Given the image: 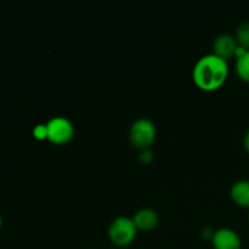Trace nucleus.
I'll return each instance as SVG.
<instances>
[{"label": "nucleus", "instance_id": "nucleus-1", "mask_svg": "<svg viewBox=\"0 0 249 249\" xmlns=\"http://www.w3.org/2000/svg\"><path fill=\"white\" fill-rule=\"evenodd\" d=\"M228 74V61L214 53H208L198 58L192 72L197 87L206 91L219 89L225 83Z\"/></svg>", "mask_w": 249, "mask_h": 249}, {"label": "nucleus", "instance_id": "nucleus-2", "mask_svg": "<svg viewBox=\"0 0 249 249\" xmlns=\"http://www.w3.org/2000/svg\"><path fill=\"white\" fill-rule=\"evenodd\" d=\"M138 228L134 224L133 218L118 216L111 223L108 229V235L112 242L117 246H128L135 240Z\"/></svg>", "mask_w": 249, "mask_h": 249}, {"label": "nucleus", "instance_id": "nucleus-3", "mask_svg": "<svg viewBox=\"0 0 249 249\" xmlns=\"http://www.w3.org/2000/svg\"><path fill=\"white\" fill-rule=\"evenodd\" d=\"M156 125L151 119L139 118L130 126V140L139 148H147L156 139Z\"/></svg>", "mask_w": 249, "mask_h": 249}, {"label": "nucleus", "instance_id": "nucleus-4", "mask_svg": "<svg viewBox=\"0 0 249 249\" xmlns=\"http://www.w3.org/2000/svg\"><path fill=\"white\" fill-rule=\"evenodd\" d=\"M46 125V131H48V139L53 143H66L73 138L74 135V126L72 122L66 117L57 116L53 117Z\"/></svg>", "mask_w": 249, "mask_h": 249}, {"label": "nucleus", "instance_id": "nucleus-5", "mask_svg": "<svg viewBox=\"0 0 249 249\" xmlns=\"http://www.w3.org/2000/svg\"><path fill=\"white\" fill-rule=\"evenodd\" d=\"M214 249H241L242 240L235 230L229 228L219 229L215 231L213 238Z\"/></svg>", "mask_w": 249, "mask_h": 249}, {"label": "nucleus", "instance_id": "nucleus-6", "mask_svg": "<svg viewBox=\"0 0 249 249\" xmlns=\"http://www.w3.org/2000/svg\"><path fill=\"white\" fill-rule=\"evenodd\" d=\"M213 49L214 55L228 61L229 58L236 56V53L238 50V44L235 36H231V34L224 33L216 36L213 43Z\"/></svg>", "mask_w": 249, "mask_h": 249}, {"label": "nucleus", "instance_id": "nucleus-7", "mask_svg": "<svg viewBox=\"0 0 249 249\" xmlns=\"http://www.w3.org/2000/svg\"><path fill=\"white\" fill-rule=\"evenodd\" d=\"M133 221L140 230H152L158 224V214L153 209L142 208L134 214Z\"/></svg>", "mask_w": 249, "mask_h": 249}, {"label": "nucleus", "instance_id": "nucleus-8", "mask_svg": "<svg viewBox=\"0 0 249 249\" xmlns=\"http://www.w3.org/2000/svg\"><path fill=\"white\" fill-rule=\"evenodd\" d=\"M230 196L236 204L249 208V180H238L231 186Z\"/></svg>", "mask_w": 249, "mask_h": 249}, {"label": "nucleus", "instance_id": "nucleus-9", "mask_svg": "<svg viewBox=\"0 0 249 249\" xmlns=\"http://www.w3.org/2000/svg\"><path fill=\"white\" fill-rule=\"evenodd\" d=\"M236 72L241 79L249 83V50L240 46L236 53Z\"/></svg>", "mask_w": 249, "mask_h": 249}, {"label": "nucleus", "instance_id": "nucleus-10", "mask_svg": "<svg viewBox=\"0 0 249 249\" xmlns=\"http://www.w3.org/2000/svg\"><path fill=\"white\" fill-rule=\"evenodd\" d=\"M235 38L240 48L249 50V21L243 22L238 26Z\"/></svg>", "mask_w": 249, "mask_h": 249}, {"label": "nucleus", "instance_id": "nucleus-11", "mask_svg": "<svg viewBox=\"0 0 249 249\" xmlns=\"http://www.w3.org/2000/svg\"><path fill=\"white\" fill-rule=\"evenodd\" d=\"M33 135L36 136L39 140H43V139H48V131H46V125L45 124H39L34 128Z\"/></svg>", "mask_w": 249, "mask_h": 249}, {"label": "nucleus", "instance_id": "nucleus-12", "mask_svg": "<svg viewBox=\"0 0 249 249\" xmlns=\"http://www.w3.org/2000/svg\"><path fill=\"white\" fill-rule=\"evenodd\" d=\"M140 158H141V160H142L145 163L150 162V160H152V152H151V151L148 150V148H145V150H143L142 152H141Z\"/></svg>", "mask_w": 249, "mask_h": 249}, {"label": "nucleus", "instance_id": "nucleus-13", "mask_svg": "<svg viewBox=\"0 0 249 249\" xmlns=\"http://www.w3.org/2000/svg\"><path fill=\"white\" fill-rule=\"evenodd\" d=\"M214 233H215V231L211 228H204L203 230H202V235L207 238H213Z\"/></svg>", "mask_w": 249, "mask_h": 249}, {"label": "nucleus", "instance_id": "nucleus-14", "mask_svg": "<svg viewBox=\"0 0 249 249\" xmlns=\"http://www.w3.org/2000/svg\"><path fill=\"white\" fill-rule=\"evenodd\" d=\"M243 146H245L246 150L249 152V131H247V134H246L245 138H243Z\"/></svg>", "mask_w": 249, "mask_h": 249}, {"label": "nucleus", "instance_id": "nucleus-15", "mask_svg": "<svg viewBox=\"0 0 249 249\" xmlns=\"http://www.w3.org/2000/svg\"><path fill=\"white\" fill-rule=\"evenodd\" d=\"M1 226H2V218L1 215H0V230H1Z\"/></svg>", "mask_w": 249, "mask_h": 249}]
</instances>
